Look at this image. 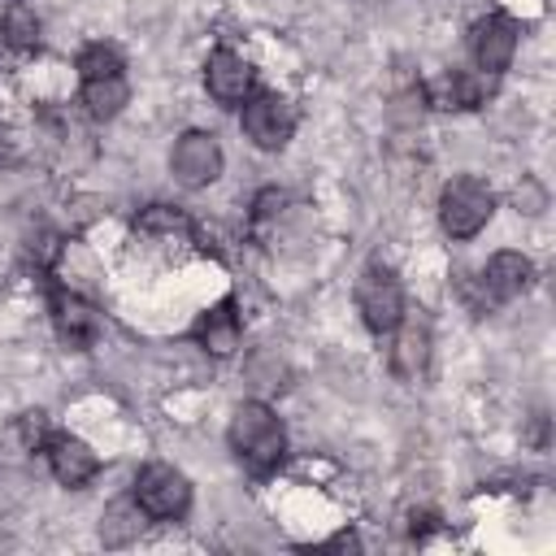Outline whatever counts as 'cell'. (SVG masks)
<instances>
[{
	"mask_svg": "<svg viewBox=\"0 0 556 556\" xmlns=\"http://www.w3.org/2000/svg\"><path fill=\"white\" fill-rule=\"evenodd\" d=\"M235 456L261 478V473H274L282 452H287V434H282V421L261 404V400H248L235 408L230 417V430H226Z\"/></svg>",
	"mask_w": 556,
	"mask_h": 556,
	"instance_id": "cell-1",
	"label": "cell"
},
{
	"mask_svg": "<svg viewBox=\"0 0 556 556\" xmlns=\"http://www.w3.org/2000/svg\"><path fill=\"white\" fill-rule=\"evenodd\" d=\"M495 213V195L478 178H452L439 191V226L452 239H473Z\"/></svg>",
	"mask_w": 556,
	"mask_h": 556,
	"instance_id": "cell-2",
	"label": "cell"
},
{
	"mask_svg": "<svg viewBox=\"0 0 556 556\" xmlns=\"http://www.w3.org/2000/svg\"><path fill=\"white\" fill-rule=\"evenodd\" d=\"M356 308L374 334H391L404 317V287L387 265H369L356 278Z\"/></svg>",
	"mask_w": 556,
	"mask_h": 556,
	"instance_id": "cell-3",
	"label": "cell"
},
{
	"mask_svg": "<svg viewBox=\"0 0 556 556\" xmlns=\"http://www.w3.org/2000/svg\"><path fill=\"white\" fill-rule=\"evenodd\" d=\"M135 500L156 521H178L191 508V482L174 465H148L135 478Z\"/></svg>",
	"mask_w": 556,
	"mask_h": 556,
	"instance_id": "cell-4",
	"label": "cell"
},
{
	"mask_svg": "<svg viewBox=\"0 0 556 556\" xmlns=\"http://www.w3.org/2000/svg\"><path fill=\"white\" fill-rule=\"evenodd\" d=\"M169 174L187 191H200V187L217 182V174H222V148H217V139L208 130L178 135V143L169 152Z\"/></svg>",
	"mask_w": 556,
	"mask_h": 556,
	"instance_id": "cell-5",
	"label": "cell"
},
{
	"mask_svg": "<svg viewBox=\"0 0 556 556\" xmlns=\"http://www.w3.org/2000/svg\"><path fill=\"white\" fill-rule=\"evenodd\" d=\"M295 130V109L291 100L274 96V91H261V96H248L243 100V135L261 148V152H278Z\"/></svg>",
	"mask_w": 556,
	"mask_h": 556,
	"instance_id": "cell-6",
	"label": "cell"
},
{
	"mask_svg": "<svg viewBox=\"0 0 556 556\" xmlns=\"http://www.w3.org/2000/svg\"><path fill=\"white\" fill-rule=\"evenodd\" d=\"M469 52H473V65L482 74H504L513 65V52H517V26L504 13H486L469 30Z\"/></svg>",
	"mask_w": 556,
	"mask_h": 556,
	"instance_id": "cell-7",
	"label": "cell"
},
{
	"mask_svg": "<svg viewBox=\"0 0 556 556\" xmlns=\"http://www.w3.org/2000/svg\"><path fill=\"white\" fill-rule=\"evenodd\" d=\"M395 334V348H391V369L404 378V382H421L426 369H430V321L421 313H404L400 326L391 330Z\"/></svg>",
	"mask_w": 556,
	"mask_h": 556,
	"instance_id": "cell-8",
	"label": "cell"
},
{
	"mask_svg": "<svg viewBox=\"0 0 556 556\" xmlns=\"http://www.w3.org/2000/svg\"><path fill=\"white\" fill-rule=\"evenodd\" d=\"M204 87L217 104H243L252 96V65L235 48H213L204 61Z\"/></svg>",
	"mask_w": 556,
	"mask_h": 556,
	"instance_id": "cell-9",
	"label": "cell"
},
{
	"mask_svg": "<svg viewBox=\"0 0 556 556\" xmlns=\"http://www.w3.org/2000/svg\"><path fill=\"white\" fill-rule=\"evenodd\" d=\"M43 452H48V469H52V478L61 486H83L100 469V456L83 439H74V434H52Z\"/></svg>",
	"mask_w": 556,
	"mask_h": 556,
	"instance_id": "cell-10",
	"label": "cell"
},
{
	"mask_svg": "<svg viewBox=\"0 0 556 556\" xmlns=\"http://www.w3.org/2000/svg\"><path fill=\"white\" fill-rule=\"evenodd\" d=\"M52 321H56V334H61L65 343H74V348L91 343L96 330H100V313H96V304L83 300L74 287L52 291Z\"/></svg>",
	"mask_w": 556,
	"mask_h": 556,
	"instance_id": "cell-11",
	"label": "cell"
},
{
	"mask_svg": "<svg viewBox=\"0 0 556 556\" xmlns=\"http://www.w3.org/2000/svg\"><path fill=\"white\" fill-rule=\"evenodd\" d=\"M530 282H534V265L521 252H495L486 261V269H482V287H486L491 304L517 300L521 291H530Z\"/></svg>",
	"mask_w": 556,
	"mask_h": 556,
	"instance_id": "cell-12",
	"label": "cell"
},
{
	"mask_svg": "<svg viewBox=\"0 0 556 556\" xmlns=\"http://www.w3.org/2000/svg\"><path fill=\"white\" fill-rule=\"evenodd\" d=\"M191 339H195L208 356H230V352L239 348V313H235V304L226 300V304L208 308V313L191 326Z\"/></svg>",
	"mask_w": 556,
	"mask_h": 556,
	"instance_id": "cell-13",
	"label": "cell"
},
{
	"mask_svg": "<svg viewBox=\"0 0 556 556\" xmlns=\"http://www.w3.org/2000/svg\"><path fill=\"white\" fill-rule=\"evenodd\" d=\"M143 508H139V500L130 495V500H113L109 508H104V517H100V539H104V547H126V543H135L139 534H143Z\"/></svg>",
	"mask_w": 556,
	"mask_h": 556,
	"instance_id": "cell-14",
	"label": "cell"
},
{
	"mask_svg": "<svg viewBox=\"0 0 556 556\" xmlns=\"http://www.w3.org/2000/svg\"><path fill=\"white\" fill-rule=\"evenodd\" d=\"M126 100H130V87H126L122 74H113V78H83V109H87L96 122L117 117Z\"/></svg>",
	"mask_w": 556,
	"mask_h": 556,
	"instance_id": "cell-15",
	"label": "cell"
},
{
	"mask_svg": "<svg viewBox=\"0 0 556 556\" xmlns=\"http://www.w3.org/2000/svg\"><path fill=\"white\" fill-rule=\"evenodd\" d=\"M430 100L439 109H473L478 104V78L452 70V74H443V78L430 83Z\"/></svg>",
	"mask_w": 556,
	"mask_h": 556,
	"instance_id": "cell-16",
	"label": "cell"
},
{
	"mask_svg": "<svg viewBox=\"0 0 556 556\" xmlns=\"http://www.w3.org/2000/svg\"><path fill=\"white\" fill-rule=\"evenodd\" d=\"M0 35L9 48H35L39 43V17L26 9V4H13L0 22Z\"/></svg>",
	"mask_w": 556,
	"mask_h": 556,
	"instance_id": "cell-17",
	"label": "cell"
},
{
	"mask_svg": "<svg viewBox=\"0 0 556 556\" xmlns=\"http://www.w3.org/2000/svg\"><path fill=\"white\" fill-rule=\"evenodd\" d=\"M135 226H139L143 235H187V230H191L187 213H182V208H169V204H148Z\"/></svg>",
	"mask_w": 556,
	"mask_h": 556,
	"instance_id": "cell-18",
	"label": "cell"
},
{
	"mask_svg": "<svg viewBox=\"0 0 556 556\" xmlns=\"http://www.w3.org/2000/svg\"><path fill=\"white\" fill-rule=\"evenodd\" d=\"M78 74L83 78H113V74H122V52L113 43H87L78 56Z\"/></svg>",
	"mask_w": 556,
	"mask_h": 556,
	"instance_id": "cell-19",
	"label": "cell"
},
{
	"mask_svg": "<svg viewBox=\"0 0 556 556\" xmlns=\"http://www.w3.org/2000/svg\"><path fill=\"white\" fill-rule=\"evenodd\" d=\"M13 439H17V447L22 452H39V447H48V413H39V408H26V413H17V421H13Z\"/></svg>",
	"mask_w": 556,
	"mask_h": 556,
	"instance_id": "cell-20",
	"label": "cell"
},
{
	"mask_svg": "<svg viewBox=\"0 0 556 556\" xmlns=\"http://www.w3.org/2000/svg\"><path fill=\"white\" fill-rule=\"evenodd\" d=\"M282 208H287V191H278V187H265V191H256V200H252V217H256V222H274Z\"/></svg>",
	"mask_w": 556,
	"mask_h": 556,
	"instance_id": "cell-21",
	"label": "cell"
},
{
	"mask_svg": "<svg viewBox=\"0 0 556 556\" xmlns=\"http://www.w3.org/2000/svg\"><path fill=\"white\" fill-rule=\"evenodd\" d=\"M517 204H521V213H539L543 208V187L539 182H521L517 187Z\"/></svg>",
	"mask_w": 556,
	"mask_h": 556,
	"instance_id": "cell-22",
	"label": "cell"
},
{
	"mask_svg": "<svg viewBox=\"0 0 556 556\" xmlns=\"http://www.w3.org/2000/svg\"><path fill=\"white\" fill-rule=\"evenodd\" d=\"M9 165H17V139L0 126V169H9Z\"/></svg>",
	"mask_w": 556,
	"mask_h": 556,
	"instance_id": "cell-23",
	"label": "cell"
}]
</instances>
